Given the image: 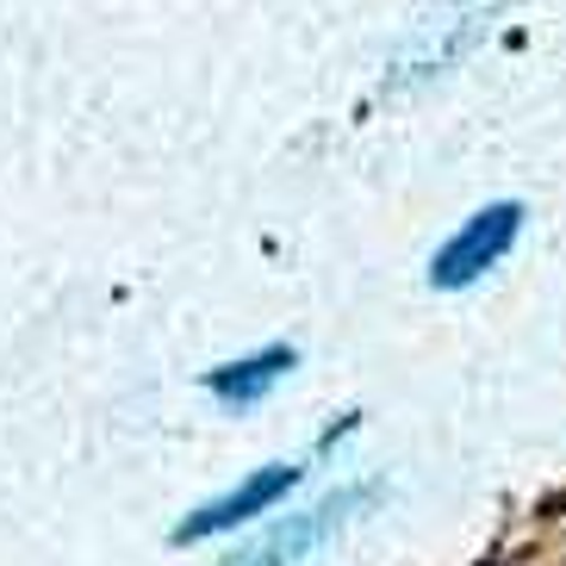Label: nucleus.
I'll return each instance as SVG.
<instances>
[{"label": "nucleus", "instance_id": "nucleus-4", "mask_svg": "<svg viewBox=\"0 0 566 566\" xmlns=\"http://www.w3.org/2000/svg\"><path fill=\"white\" fill-rule=\"evenodd\" d=\"M293 361H300V355L286 349V343L255 349V355H243V361L212 367V374H206V392H212V399H224V405H255V399H268V392L293 374Z\"/></svg>", "mask_w": 566, "mask_h": 566}, {"label": "nucleus", "instance_id": "nucleus-1", "mask_svg": "<svg viewBox=\"0 0 566 566\" xmlns=\"http://www.w3.org/2000/svg\"><path fill=\"white\" fill-rule=\"evenodd\" d=\"M516 231H523V206H516V200L480 206V212L467 218L461 231H454L449 243L430 255V286H442V293H461V286H473L485 268H499L504 255H511Z\"/></svg>", "mask_w": 566, "mask_h": 566}, {"label": "nucleus", "instance_id": "nucleus-3", "mask_svg": "<svg viewBox=\"0 0 566 566\" xmlns=\"http://www.w3.org/2000/svg\"><path fill=\"white\" fill-rule=\"evenodd\" d=\"M293 485H300V467H286V461L262 467V473H250L243 485H231L224 499L200 504L187 523H175V542H181V548H193V542H212V535L243 530V523H255L262 511H274V504H281Z\"/></svg>", "mask_w": 566, "mask_h": 566}, {"label": "nucleus", "instance_id": "nucleus-2", "mask_svg": "<svg viewBox=\"0 0 566 566\" xmlns=\"http://www.w3.org/2000/svg\"><path fill=\"white\" fill-rule=\"evenodd\" d=\"M374 499L367 485H349V492H336V499H324L317 511H300V516H286V523H274V530L255 542V548H243L237 560L224 566H300L312 548H324L343 523H349V511H361V504Z\"/></svg>", "mask_w": 566, "mask_h": 566}]
</instances>
